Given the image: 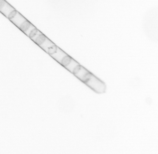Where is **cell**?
<instances>
[{"instance_id":"obj_1","label":"cell","mask_w":158,"mask_h":154,"mask_svg":"<svg viewBox=\"0 0 158 154\" xmlns=\"http://www.w3.org/2000/svg\"><path fill=\"white\" fill-rule=\"evenodd\" d=\"M158 23V7H153L147 11L143 17V27L146 31L156 32L157 31Z\"/></svg>"},{"instance_id":"obj_2","label":"cell","mask_w":158,"mask_h":154,"mask_svg":"<svg viewBox=\"0 0 158 154\" xmlns=\"http://www.w3.org/2000/svg\"><path fill=\"white\" fill-rule=\"evenodd\" d=\"M26 19L21 14L18 12L17 15L12 19L10 20L16 26L19 27L21 24Z\"/></svg>"},{"instance_id":"obj_3","label":"cell","mask_w":158,"mask_h":154,"mask_svg":"<svg viewBox=\"0 0 158 154\" xmlns=\"http://www.w3.org/2000/svg\"><path fill=\"white\" fill-rule=\"evenodd\" d=\"M47 39V38L45 35L40 32L39 35L32 40L37 45L41 46L45 42Z\"/></svg>"},{"instance_id":"obj_4","label":"cell","mask_w":158,"mask_h":154,"mask_svg":"<svg viewBox=\"0 0 158 154\" xmlns=\"http://www.w3.org/2000/svg\"><path fill=\"white\" fill-rule=\"evenodd\" d=\"M74 60L71 57L68 55H66L61 59L60 64L63 67L65 68L69 67L70 65Z\"/></svg>"},{"instance_id":"obj_5","label":"cell","mask_w":158,"mask_h":154,"mask_svg":"<svg viewBox=\"0 0 158 154\" xmlns=\"http://www.w3.org/2000/svg\"><path fill=\"white\" fill-rule=\"evenodd\" d=\"M33 26L32 24L27 20H25L20 25L18 28L24 32L26 33Z\"/></svg>"},{"instance_id":"obj_6","label":"cell","mask_w":158,"mask_h":154,"mask_svg":"<svg viewBox=\"0 0 158 154\" xmlns=\"http://www.w3.org/2000/svg\"><path fill=\"white\" fill-rule=\"evenodd\" d=\"M39 32V30L36 28H33L29 33L28 36L30 38L33 40L38 35Z\"/></svg>"},{"instance_id":"obj_7","label":"cell","mask_w":158,"mask_h":154,"mask_svg":"<svg viewBox=\"0 0 158 154\" xmlns=\"http://www.w3.org/2000/svg\"><path fill=\"white\" fill-rule=\"evenodd\" d=\"M58 49V47L56 45H52L48 48L47 52L50 55H54L57 53Z\"/></svg>"},{"instance_id":"obj_8","label":"cell","mask_w":158,"mask_h":154,"mask_svg":"<svg viewBox=\"0 0 158 154\" xmlns=\"http://www.w3.org/2000/svg\"><path fill=\"white\" fill-rule=\"evenodd\" d=\"M18 12V11L14 9L9 13L7 18L10 21L14 18Z\"/></svg>"}]
</instances>
